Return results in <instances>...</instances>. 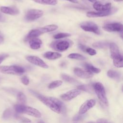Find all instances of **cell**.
<instances>
[{
	"mask_svg": "<svg viewBox=\"0 0 123 123\" xmlns=\"http://www.w3.org/2000/svg\"><path fill=\"white\" fill-rule=\"evenodd\" d=\"M111 58L113 60V65L117 68L123 67V58L120 52L118 46L114 43L110 44Z\"/></svg>",
	"mask_w": 123,
	"mask_h": 123,
	"instance_id": "obj_1",
	"label": "cell"
},
{
	"mask_svg": "<svg viewBox=\"0 0 123 123\" xmlns=\"http://www.w3.org/2000/svg\"><path fill=\"white\" fill-rule=\"evenodd\" d=\"M14 109L18 113H25L37 118H39L41 117V114L38 110L33 107L26 106L24 104H16L14 106Z\"/></svg>",
	"mask_w": 123,
	"mask_h": 123,
	"instance_id": "obj_2",
	"label": "cell"
},
{
	"mask_svg": "<svg viewBox=\"0 0 123 123\" xmlns=\"http://www.w3.org/2000/svg\"><path fill=\"white\" fill-rule=\"evenodd\" d=\"M94 91L99 100L106 106L108 105V101L106 97L104 87L102 84L100 82H97L93 85Z\"/></svg>",
	"mask_w": 123,
	"mask_h": 123,
	"instance_id": "obj_3",
	"label": "cell"
},
{
	"mask_svg": "<svg viewBox=\"0 0 123 123\" xmlns=\"http://www.w3.org/2000/svg\"><path fill=\"white\" fill-rule=\"evenodd\" d=\"M35 94V96L43 104L48 107L51 110L57 113H60L61 111L57 105L54 103V102L51 99L50 97H46L43 96L41 94H39L38 93H36L35 92H33Z\"/></svg>",
	"mask_w": 123,
	"mask_h": 123,
	"instance_id": "obj_4",
	"label": "cell"
},
{
	"mask_svg": "<svg viewBox=\"0 0 123 123\" xmlns=\"http://www.w3.org/2000/svg\"><path fill=\"white\" fill-rule=\"evenodd\" d=\"M25 72L24 68L16 65L2 66L0 67V72L9 74H14L20 75Z\"/></svg>",
	"mask_w": 123,
	"mask_h": 123,
	"instance_id": "obj_5",
	"label": "cell"
},
{
	"mask_svg": "<svg viewBox=\"0 0 123 123\" xmlns=\"http://www.w3.org/2000/svg\"><path fill=\"white\" fill-rule=\"evenodd\" d=\"M70 41L68 40H59L53 41L50 47L58 51H63L67 49L70 46Z\"/></svg>",
	"mask_w": 123,
	"mask_h": 123,
	"instance_id": "obj_6",
	"label": "cell"
},
{
	"mask_svg": "<svg viewBox=\"0 0 123 123\" xmlns=\"http://www.w3.org/2000/svg\"><path fill=\"white\" fill-rule=\"evenodd\" d=\"M80 27L85 31L93 32L98 35L100 34L98 25L92 22L86 21L83 22L80 24Z\"/></svg>",
	"mask_w": 123,
	"mask_h": 123,
	"instance_id": "obj_7",
	"label": "cell"
},
{
	"mask_svg": "<svg viewBox=\"0 0 123 123\" xmlns=\"http://www.w3.org/2000/svg\"><path fill=\"white\" fill-rule=\"evenodd\" d=\"M43 12L38 9H30L25 14V19L26 21H32L36 20L42 16Z\"/></svg>",
	"mask_w": 123,
	"mask_h": 123,
	"instance_id": "obj_8",
	"label": "cell"
},
{
	"mask_svg": "<svg viewBox=\"0 0 123 123\" xmlns=\"http://www.w3.org/2000/svg\"><path fill=\"white\" fill-rule=\"evenodd\" d=\"M103 29L107 32H122L123 27L122 24L119 23H113L108 24L102 27Z\"/></svg>",
	"mask_w": 123,
	"mask_h": 123,
	"instance_id": "obj_9",
	"label": "cell"
},
{
	"mask_svg": "<svg viewBox=\"0 0 123 123\" xmlns=\"http://www.w3.org/2000/svg\"><path fill=\"white\" fill-rule=\"evenodd\" d=\"M26 60L31 63L43 68H48L49 66L40 58L36 56H28Z\"/></svg>",
	"mask_w": 123,
	"mask_h": 123,
	"instance_id": "obj_10",
	"label": "cell"
},
{
	"mask_svg": "<svg viewBox=\"0 0 123 123\" xmlns=\"http://www.w3.org/2000/svg\"><path fill=\"white\" fill-rule=\"evenodd\" d=\"M96 104V100L90 99L86 101L82 104L79 110V114L82 115L90 109L92 108Z\"/></svg>",
	"mask_w": 123,
	"mask_h": 123,
	"instance_id": "obj_11",
	"label": "cell"
},
{
	"mask_svg": "<svg viewBox=\"0 0 123 123\" xmlns=\"http://www.w3.org/2000/svg\"><path fill=\"white\" fill-rule=\"evenodd\" d=\"M81 93V90L78 89L71 90L61 95V98L65 101H69L77 97Z\"/></svg>",
	"mask_w": 123,
	"mask_h": 123,
	"instance_id": "obj_12",
	"label": "cell"
},
{
	"mask_svg": "<svg viewBox=\"0 0 123 123\" xmlns=\"http://www.w3.org/2000/svg\"><path fill=\"white\" fill-rule=\"evenodd\" d=\"M74 72L76 76L81 78L88 79L91 78L93 76V74L90 72L86 70H84L78 67L75 68L74 69Z\"/></svg>",
	"mask_w": 123,
	"mask_h": 123,
	"instance_id": "obj_13",
	"label": "cell"
},
{
	"mask_svg": "<svg viewBox=\"0 0 123 123\" xmlns=\"http://www.w3.org/2000/svg\"><path fill=\"white\" fill-rule=\"evenodd\" d=\"M93 8L99 12H107L111 10V3H106L103 5L99 2L96 1L93 4Z\"/></svg>",
	"mask_w": 123,
	"mask_h": 123,
	"instance_id": "obj_14",
	"label": "cell"
},
{
	"mask_svg": "<svg viewBox=\"0 0 123 123\" xmlns=\"http://www.w3.org/2000/svg\"><path fill=\"white\" fill-rule=\"evenodd\" d=\"M115 9H111V10L107 12H88L86 13V16L88 17H103L109 15L114 12Z\"/></svg>",
	"mask_w": 123,
	"mask_h": 123,
	"instance_id": "obj_15",
	"label": "cell"
},
{
	"mask_svg": "<svg viewBox=\"0 0 123 123\" xmlns=\"http://www.w3.org/2000/svg\"><path fill=\"white\" fill-rule=\"evenodd\" d=\"M1 11L8 14L10 15H16L19 13V10L16 7L14 6L12 7H1L0 8Z\"/></svg>",
	"mask_w": 123,
	"mask_h": 123,
	"instance_id": "obj_16",
	"label": "cell"
},
{
	"mask_svg": "<svg viewBox=\"0 0 123 123\" xmlns=\"http://www.w3.org/2000/svg\"><path fill=\"white\" fill-rule=\"evenodd\" d=\"M41 34H42V33L40 28L32 29L28 33V35L25 37V40L26 41L30 40L31 39H33L34 38H37V37L39 36Z\"/></svg>",
	"mask_w": 123,
	"mask_h": 123,
	"instance_id": "obj_17",
	"label": "cell"
},
{
	"mask_svg": "<svg viewBox=\"0 0 123 123\" xmlns=\"http://www.w3.org/2000/svg\"><path fill=\"white\" fill-rule=\"evenodd\" d=\"M42 42L38 38H34L29 40V44L30 48L33 49H37L41 47Z\"/></svg>",
	"mask_w": 123,
	"mask_h": 123,
	"instance_id": "obj_18",
	"label": "cell"
},
{
	"mask_svg": "<svg viewBox=\"0 0 123 123\" xmlns=\"http://www.w3.org/2000/svg\"><path fill=\"white\" fill-rule=\"evenodd\" d=\"M62 54L59 52H52V51H47L44 53L43 56L44 58L49 60H55L59 59L62 57Z\"/></svg>",
	"mask_w": 123,
	"mask_h": 123,
	"instance_id": "obj_19",
	"label": "cell"
},
{
	"mask_svg": "<svg viewBox=\"0 0 123 123\" xmlns=\"http://www.w3.org/2000/svg\"><path fill=\"white\" fill-rule=\"evenodd\" d=\"M78 47H79V49L81 50H82L84 52H86L87 53H88L90 55L93 56V55H94L96 54V53H97L96 51L94 49H92L90 47H86V46L82 44H79L78 45Z\"/></svg>",
	"mask_w": 123,
	"mask_h": 123,
	"instance_id": "obj_20",
	"label": "cell"
},
{
	"mask_svg": "<svg viewBox=\"0 0 123 123\" xmlns=\"http://www.w3.org/2000/svg\"><path fill=\"white\" fill-rule=\"evenodd\" d=\"M83 66L85 67L86 70L92 73H95V74H98L100 72L101 70L99 68H96L93 65H91L90 63H88L86 62H85L84 63Z\"/></svg>",
	"mask_w": 123,
	"mask_h": 123,
	"instance_id": "obj_21",
	"label": "cell"
},
{
	"mask_svg": "<svg viewBox=\"0 0 123 123\" xmlns=\"http://www.w3.org/2000/svg\"><path fill=\"white\" fill-rule=\"evenodd\" d=\"M58 28V26L56 25H46L42 27H40V28L42 33L44 34L45 33L54 31L56 30Z\"/></svg>",
	"mask_w": 123,
	"mask_h": 123,
	"instance_id": "obj_22",
	"label": "cell"
},
{
	"mask_svg": "<svg viewBox=\"0 0 123 123\" xmlns=\"http://www.w3.org/2000/svg\"><path fill=\"white\" fill-rule=\"evenodd\" d=\"M51 99L54 102V103L57 105L58 108L60 109L61 111V113L62 112V113L65 112V107L64 103L61 101L60 100L54 98V97H50Z\"/></svg>",
	"mask_w": 123,
	"mask_h": 123,
	"instance_id": "obj_23",
	"label": "cell"
},
{
	"mask_svg": "<svg viewBox=\"0 0 123 123\" xmlns=\"http://www.w3.org/2000/svg\"><path fill=\"white\" fill-rule=\"evenodd\" d=\"M61 77L62 79V80H64L66 82L71 83V84H76L79 83L77 81V80H76L75 79H74L73 77H72L67 74H61Z\"/></svg>",
	"mask_w": 123,
	"mask_h": 123,
	"instance_id": "obj_24",
	"label": "cell"
},
{
	"mask_svg": "<svg viewBox=\"0 0 123 123\" xmlns=\"http://www.w3.org/2000/svg\"><path fill=\"white\" fill-rule=\"evenodd\" d=\"M35 2L49 5H55L57 4V0H33Z\"/></svg>",
	"mask_w": 123,
	"mask_h": 123,
	"instance_id": "obj_25",
	"label": "cell"
},
{
	"mask_svg": "<svg viewBox=\"0 0 123 123\" xmlns=\"http://www.w3.org/2000/svg\"><path fill=\"white\" fill-rule=\"evenodd\" d=\"M107 75L111 78L118 79L120 77V74L116 71L113 70H110L107 72Z\"/></svg>",
	"mask_w": 123,
	"mask_h": 123,
	"instance_id": "obj_26",
	"label": "cell"
},
{
	"mask_svg": "<svg viewBox=\"0 0 123 123\" xmlns=\"http://www.w3.org/2000/svg\"><path fill=\"white\" fill-rule=\"evenodd\" d=\"M110 44L107 42H96L92 44L93 47L98 49H104L108 47Z\"/></svg>",
	"mask_w": 123,
	"mask_h": 123,
	"instance_id": "obj_27",
	"label": "cell"
},
{
	"mask_svg": "<svg viewBox=\"0 0 123 123\" xmlns=\"http://www.w3.org/2000/svg\"><path fill=\"white\" fill-rule=\"evenodd\" d=\"M17 99L21 103V104H25L26 102V97L25 95L21 92H19L17 94Z\"/></svg>",
	"mask_w": 123,
	"mask_h": 123,
	"instance_id": "obj_28",
	"label": "cell"
},
{
	"mask_svg": "<svg viewBox=\"0 0 123 123\" xmlns=\"http://www.w3.org/2000/svg\"><path fill=\"white\" fill-rule=\"evenodd\" d=\"M68 57L70 59H75V60H84L86 59V58L83 56V55L78 54V53H71L68 56Z\"/></svg>",
	"mask_w": 123,
	"mask_h": 123,
	"instance_id": "obj_29",
	"label": "cell"
},
{
	"mask_svg": "<svg viewBox=\"0 0 123 123\" xmlns=\"http://www.w3.org/2000/svg\"><path fill=\"white\" fill-rule=\"evenodd\" d=\"M62 84V81L61 80H55L51 83H50L48 86V87L49 89H53L56 87H59L61 86Z\"/></svg>",
	"mask_w": 123,
	"mask_h": 123,
	"instance_id": "obj_30",
	"label": "cell"
},
{
	"mask_svg": "<svg viewBox=\"0 0 123 123\" xmlns=\"http://www.w3.org/2000/svg\"><path fill=\"white\" fill-rule=\"evenodd\" d=\"M77 89L80 90H82L84 91L90 92V93L92 91L91 87L88 85H79L77 86Z\"/></svg>",
	"mask_w": 123,
	"mask_h": 123,
	"instance_id": "obj_31",
	"label": "cell"
},
{
	"mask_svg": "<svg viewBox=\"0 0 123 123\" xmlns=\"http://www.w3.org/2000/svg\"><path fill=\"white\" fill-rule=\"evenodd\" d=\"M71 36V34L68 33H59L58 34H56L53 36V38L56 39H60L64 38L67 37H69Z\"/></svg>",
	"mask_w": 123,
	"mask_h": 123,
	"instance_id": "obj_32",
	"label": "cell"
},
{
	"mask_svg": "<svg viewBox=\"0 0 123 123\" xmlns=\"http://www.w3.org/2000/svg\"><path fill=\"white\" fill-rule=\"evenodd\" d=\"M14 116L17 120H18L20 121L21 122L24 123H31V120H30L29 119L25 118V117L21 116L17 114H15Z\"/></svg>",
	"mask_w": 123,
	"mask_h": 123,
	"instance_id": "obj_33",
	"label": "cell"
},
{
	"mask_svg": "<svg viewBox=\"0 0 123 123\" xmlns=\"http://www.w3.org/2000/svg\"><path fill=\"white\" fill-rule=\"evenodd\" d=\"M12 115V111L9 109H7L3 112V118L5 119H9Z\"/></svg>",
	"mask_w": 123,
	"mask_h": 123,
	"instance_id": "obj_34",
	"label": "cell"
},
{
	"mask_svg": "<svg viewBox=\"0 0 123 123\" xmlns=\"http://www.w3.org/2000/svg\"><path fill=\"white\" fill-rule=\"evenodd\" d=\"M21 82L22 83L25 85H28L29 83V80L27 76H23L21 78Z\"/></svg>",
	"mask_w": 123,
	"mask_h": 123,
	"instance_id": "obj_35",
	"label": "cell"
},
{
	"mask_svg": "<svg viewBox=\"0 0 123 123\" xmlns=\"http://www.w3.org/2000/svg\"><path fill=\"white\" fill-rule=\"evenodd\" d=\"M83 118V116L81 114H79V115H75L74 118H73V120L74 121H79L80 120H81Z\"/></svg>",
	"mask_w": 123,
	"mask_h": 123,
	"instance_id": "obj_36",
	"label": "cell"
},
{
	"mask_svg": "<svg viewBox=\"0 0 123 123\" xmlns=\"http://www.w3.org/2000/svg\"><path fill=\"white\" fill-rule=\"evenodd\" d=\"M7 57H8V55H7V54H3V55H0V64Z\"/></svg>",
	"mask_w": 123,
	"mask_h": 123,
	"instance_id": "obj_37",
	"label": "cell"
},
{
	"mask_svg": "<svg viewBox=\"0 0 123 123\" xmlns=\"http://www.w3.org/2000/svg\"><path fill=\"white\" fill-rule=\"evenodd\" d=\"M66 0L69 1H70L71 2H73V3H78V1L77 0Z\"/></svg>",
	"mask_w": 123,
	"mask_h": 123,
	"instance_id": "obj_38",
	"label": "cell"
},
{
	"mask_svg": "<svg viewBox=\"0 0 123 123\" xmlns=\"http://www.w3.org/2000/svg\"><path fill=\"white\" fill-rule=\"evenodd\" d=\"M3 41V38L0 35V44Z\"/></svg>",
	"mask_w": 123,
	"mask_h": 123,
	"instance_id": "obj_39",
	"label": "cell"
},
{
	"mask_svg": "<svg viewBox=\"0 0 123 123\" xmlns=\"http://www.w3.org/2000/svg\"><path fill=\"white\" fill-rule=\"evenodd\" d=\"M3 20H4V18H3V17L2 16V15H1V14H0V21H3Z\"/></svg>",
	"mask_w": 123,
	"mask_h": 123,
	"instance_id": "obj_40",
	"label": "cell"
},
{
	"mask_svg": "<svg viewBox=\"0 0 123 123\" xmlns=\"http://www.w3.org/2000/svg\"><path fill=\"white\" fill-rule=\"evenodd\" d=\"M89 0L91 2H93V3H95L97 1V0Z\"/></svg>",
	"mask_w": 123,
	"mask_h": 123,
	"instance_id": "obj_41",
	"label": "cell"
},
{
	"mask_svg": "<svg viewBox=\"0 0 123 123\" xmlns=\"http://www.w3.org/2000/svg\"><path fill=\"white\" fill-rule=\"evenodd\" d=\"M123 0H114V1H117V2H119V1H122Z\"/></svg>",
	"mask_w": 123,
	"mask_h": 123,
	"instance_id": "obj_42",
	"label": "cell"
},
{
	"mask_svg": "<svg viewBox=\"0 0 123 123\" xmlns=\"http://www.w3.org/2000/svg\"><path fill=\"white\" fill-rule=\"evenodd\" d=\"M37 123H44V122L42 121H40L38 122H37Z\"/></svg>",
	"mask_w": 123,
	"mask_h": 123,
	"instance_id": "obj_43",
	"label": "cell"
},
{
	"mask_svg": "<svg viewBox=\"0 0 123 123\" xmlns=\"http://www.w3.org/2000/svg\"><path fill=\"white\" fill-rule=\"evenodd\" d=\"M95 123L92 122H89V123Z\"/></svg>",
	"mask_w": 123,
	"mask_h": 123,
	"instance_id": "obj_44",
	"label": "cell"
},
{
	"mask_svg": "<svg viewBox=\"0 0 123 123\" xmlns=\"http://www.w3.org/2000/svg\"><path fill=\"white\" fill-rule=\"evenodd\" d=\"M97 123H99V122H98Z\"/></svg>",
	"mask_w": 123,
	"mask_h": 123,
	"instance_id": "obj_45",
	"label": "cell"
},
{
	"mask_svg": "<svg viewBox=\"0 0 123 123\" xmlns=\"http://www.w3.org/2000/svg\"></svg>",
	"mask_w": 123,
	"mask_h": 123,
	"instance_id": "obj_46",
	"label": "cell"
},
{
	"mask_svg": "<svg viewBox=\"0 0 123 123\" xmlns=\"http://www.w3.org/2000/svg\"></svg>",
	"mask_w": 123,
	"mask_h": 123,
	"instance_id": "obj_47",
	"label": "cell"
},
{
	"mask_svg": "<svg viewBox=\"0 0 123 123\" xmlns=\"http://www.w3.org/2000/svg\"></svg>",
	"mask_w": 123,
	"mask_h": 123,
	"instance_id": "obj_48",
	"label": "cell"
}]
</instances>
